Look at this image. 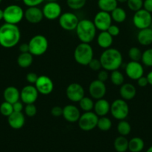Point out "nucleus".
<instances>
[{
    "mask_svg": "<svg viewBox=\"0 0 152 152\" xmlns=\"http://www.w3.org/2000/svg\"><path fill=\"white\" fill-rule=\"evenodd\" d=\"M112 18L110 13L100 10L94 16L93 23L97 30L100 31H107L112 25Z\"/></svg>",
    "mask_w": 152,
    "mask_h": 152,
    "instance_id": "obj_12",
    "label": "nucleus"
},
{
    "mask_svg": "<svg viewBox=\"0 0 152 152\" xmlns=\"http://www.w3.org/2000/svg\"><path fill=\"white\" fill-rule=\"evenodd\" d=\"M142 62L147 67H152V48H148L142 52Z\"/></svg>",
    "mask_w": 152,
    "mask_h": 152,
    "instance_id": "obj_37",
    "label": "nucleus"
},
{
    "mask_svg": "<svg viewBox=\"0 0 152 152\" xmlns=\"http://www.w3.org/2000/svg\"><path fill=\"white\" fill-rule=\"evenodd\" d=\"M117 132L121 136L126 137L131 133V126L127 120H119V123L117 125Z\"/></svg>",
    "mask_w": 152,
    "mask_h": 152,
    "instance_id": "obj_32",
    "label": "nucleus"
},
{
    "mask_svg": "<svg viewBox=\"0 0 152 152\" xmlns=\"http://www.w3.org/2000/svg\"><path fill=\"white\" fill-rule=\"evenodd\" d=\"M42 10L44 18L48 20H55L62 14V7L58 1L46 2Z\"/></svg>",
    "mask_w": 152,
    "mask_h": 152,
    "instance_id": "obj_13",
    "label": "nucleus"
},
{
    "mask_svg": "<svg viewBox=\"0 0 152 152\" xmlns=\"http://www.w3.org/2000/svg\"><path fill=\"white\" fill-rule=\"evenodd\" d=\"M112 20L116 23H122L127 19V13L125 9L120 7H116L113 11L110 13Z\"/></svg>",
    "mask_w": 152,
    "mask_h": 152,
    "instance_id": "obj_29",
    "label": "nucleus"
},
{
    "mask_svg": "<svg viewBox=\"0 0 152 152\" xmlns=\"http://www.w3.org/2000/svg\"><path fill=\"white\" fill-rule=\"evenodd\" d=\"M66 95L71 102H78L85 96L84 88L79 83H70L66 89Z\"/></svg>",
    "mask_w": 152,
    "mask_h": 152,
    "instance_id": "obj_11",
    "label": "nucleus"
},
{
    "mask_svg": "<svg viewBox=\"0 0 152 152\" xmlns=\"http://www.w3.org/2000/svg\"><path fill=\"white\" fill-rule=\"evenodd\" d=\"M119 94L121 98L125 101H129L134 99L137 94V88L131 83H124L120 86Z\"/></svg>",
    "mask_w": 152,
    "mask_h": 152,
    "instance_id": "obj_21",
    "label": "nucleus"
},
{
    "mask_svg": "<svg viewBox=\"0 0 152 152\" xmlns=\"http://www.w3.org/2000/svg\"><path fill=\"white\" fill-rule=\"evenodd\" d=\"M46 0H22L25 5L27 7H36L41 4Z\"/></svg>",
    "mask_w": 152,
    "mask_h": 152,
    "instance_id": "obj_45",
    "label": "nucleus"
},
{
    "mask_svg": "<svg viewBox=\"0 0 152 152\" xmlns=\"http://www.w3.org/2000/svg\"><path fill=\"white\" fill-rule=\"evenodd\" d=\"M146 152H152V145H151V146L149 147L148 148V150L146 151Z\"/></svg>",
    "mask_w": 152,
    "mask_h": 152,
    "instance_id": "obj_54",
    "label": "nucleus"
},
{
    "mask_svg": "<svg viewBox=\"0 0 152 152\" xmlns=\"http://www.w3.org/2000/svg\"><path fill=\"white\" fill-rule=\"evenodd\" d=\"M89 93L91 97L96 100L104 98L107 94V86L105 83L98 80L92 81L89 86Z\"/></svg>",
    "mask_w": 152,
    "mask_h": 152,
    "instance_id": "obj_17",
    "label": "nucleus"
},
{
    "mask_svg": "<svg viewBox=\"0 0 152 152\" xmlns=\"http://www.w3.org/2000/svg\"><path fill=\"white\" fill-rule=\"evenodd\" d=\"M24 18L28 22L31 24H38L43 19V10L38 6L28 7L24 11Z\"/></svg>",
    "mask_w": 152,
    "mask_h": 152,
    "instance_id": "obj_18",
    "label": "nucleus"
},
{
    "mask_svg": "<svg viewBox=\"0 0 152 152\" xmlns=\"http://www.w3.org/2000/svg\"><path fill=\"white\" fill-rule=\"evenodd\" d=\"M98 117L94 111H86L80 114L77 121L79 128L84 132H89L97 127Z\"/></svg>",
    "mask_w": 152,
    "mask_h": 152,
    "instance_id": "obj_8",
    "label": "nucleus"
},
{
    "mask_svg": "<svg viewBox=\"0 0 152 152\" xmlns=\"http://www.w3.org/2000/svg\"><path fill=\"white\" fill-rule=\"evenodd\" d=\"M7 123L10 128L15 130L22 129L25 123V117L22 112L13 111L9 117H7Z\"/></svg>",
    "mask_w": 152,
    "mask_h": 152,
    "instance_id": "obj_20",
    "label": "nucleus"
},
{
    "mask_svg": "<svg viewBox=\"0 0 152 152\" xmlns=\"http://www.w3.org/2000/svg\"><path fill=\"white\" fill-rule=\"evenodd\" d=\"M4 101L13 104L20 99V91L14 86H8L3 93Z\"/></svg>",
    "mask_w": 152,
    "mask_h": 152,
    "instance_id": "obj_23",
    "label": "nucleus"
},
{
    "mask_svg": "<svg viewBox=\"0 0 152 152\" xmlns=\"http://www.w3.org/2000/svg\"><path fill=\"white\" fill-rule=\"evenodd\" d=\"M24 111L27 117H33L37 114V108L36 105L34 104H27L24 108Z\"/></svg>",
    "mask_w": 152,
    "mask_h": 152,
    "instance_id": "obj_40",
    "label": "nucleus"
},
{
    "mask_svg": "<svg viewBox=\"0 0 152 152\" xmlns=\"http://www.w3.org/2000/svg\"><path fill=\"white\" fill-rule=\"evenodd\" d=\"M39 92L34 85H27L20 91V99L24 104H34L37 100Z\"/></svg>",
    "mask_w": 152,
    "mask_h": 152,
    "instance_id": "obj_14",
    "label": "nucleus"
},
{
    "mask_svg": "<svg viewBox=\"0 0 152 152\" xmlns=\"http://www.w3.org/2000/svg\"><path fill=\"white\" fill-rule=\"evenodd\" d=\"M78 103L80 110H82L84 112H86V111H91L93 110L95 102H94L92 98L84 96L79 101Z\"/></svg>",
    "mask_w": 152,
    "mask_h": 152,
    "instance_id": "obj_31",
    "label": "nucleus"
},
{
    "mask_svg": "<svg viewBox=\"0 0 152 152\" xmlns=\"http://www.w3.org/2000/svg\"><path fill=\"white\" fill-rule=\"evenodd\" d=\"M59 25L62 29L67 31H75L79 22V19L76 14L72 12H65L58 18Z\"/></svg>",
    "mask_w": 152,
    "mask_h": 152,
    "instance_id": "obj_10",
    "label": "nucleus"
},
{
    "mask_svg": "<svg viewBox=\"0 0 152 152\" xmlns=\"http://www.w3.org/2000/svg\"><path fill=\"white\" fill-rule=\"evenodd\" d=\"M96 42L100 48L103 49H107L111 48L113 42V37L107 31H101L97 36Z\"/></svg>",
    "mask_w": 152,
    "mask_h": 152,
    "instance_id": "obj_25",
    "label": "nucleus"
},
{
    "mask_svg": "<svg viewBox=\"0 0 152 152\" xmlns=\"http://www.w3.org/2000/svg\"><path fill=\"white\" fill-rule=\"evenodd\" d=\"M132 21L134 26L139 30L150 28L152 24L151 13L142 8L134 12Z\"/></svg>",
    "mask_w": 152,
    "mask_h": 152,
    "instance_id": "obj_9",
    "label": "nucleus"
},
{
    "mask_svg": "<svg viewBox=\"0 0 152 152\" xmlns=\"http://www.w3.org/2000/svg\"><path fill=\"white\" fill-rule=\"evenodd\" d=\"M137 41L143 46H148L152 44V28H147L139 30L137 34Z\"/></svg>",
    "mask_w": 152,
    "mask_h": 152,
    "instance_id": "obj_24",
    "label": "nucleus"
},
{
    "mask_svg": "<svg viewBox=\"0 0 152 152\" xmlns=\"http://www.w3.org/2000/svg\"><path fill=\"white\" fill-rule=\"evenodd\" d=\"M3 16H4V12H3V10L0 8V21L3 19Z\"/></svg>",
    "mask_w": 152,
    "mask_h": 152,
    "instance_id": "obj_52",
    "label": "nucleus"
},
{
    "mask_svg": "<svg viewBox=\"0 0 152 152\" xmlns=\"http://www.w3.org/2000/svg\"><path fill=\"white\" fill-rule=\"evenodd\" d=\"M93 110L98 117H104L110 112V103L104 98L97 99L96 102L94 103Z\"/></svg>",
    "mask_w": 152,
    "mask_h": 152,
    "instance_id": "obj_22",
    "label": "nucleus"
},
{
    "mask_svg": "<svg viewBox=\"0 0 152 152\" xmlns=\"http://www.w3.org/2000/svg\"><path fill=\"white\" fill-rule=\"evenodd\" d=\"M47 2H52V1H54V2H55V1H58V0H46Z\"/></svg>",
    "mask_w": 152,
    "mask_h": 152,
    "instance_id": "obj_55",
    "label": "nucleus"
},
{
    "mask_svg": "<svg viewBox=\"0 0 152 152\" xmlns=\"http://www.w3.org/2000/svg\"><path fill=\"white\" fill-rule=\"evenodd\" d=\"M96 28L93 22L89 19H81L79 20L76 27V35L80 42L90 43L96 36Z\"/></svg>",
    "mask_w": 152,
    "mask_h": 152,
    "instance_id": "obj_3",
    "label": "nucleus"
},
{
    "mask_svg": "<svg viewBox=\"0 0 152 152\" xmlns=\"http://www.w3.org/2000/svg\"><path fill=\"white\" fill-rule=\"evenodd\" d=\"M109 77H110V74H108V71H106V70L103 69L102 68V70L101 69L99 71H98L97 80L105 83V82L108 80Z\"/></svg>",
    "mask_w": 152,
    "mask_h": 152,
    "instance_id": "obj_42",
    "label": "nucleus"
},
{
    "mask_svg": "<svg viewBox=\"0 0 152 152\" xmlns=\"http://www.w3.org/2000/svg\"><path fill=\"white\" fill-rule=\"evenodd\" d=\"M113 145L117 152H125L128 150V140L125 137L120 135L115 139Z\"/></svg>",
    "mask_w": 152,
    "mask_h": 152,
    "instance_id": "obj_30",
    "label": "nucleus"
},
{
    "mask_svg": "<svg viewBox=\"0 0 152 152\" xmlns=\"http://www.w3.org/2000/svg\"><path fill=\"white\" fill-rule=\"evenodd\" d=\"M146 77H147V79H148V84L151 85V86H152V71H151L150 72L147 74Z\"/></svg>",
    "mask_w": 152,
    "mask_h": 152,
    "instance_id": "obj_51",
    "label": "nucleus"
},
{
    "mask_svg": "<svg viewBox=\"0 0 152 152\" xmlns=\"http://www.w3.org/2000/svg\"><path fill=\"white\" fill-rule=\"evenodd\" d=\"M100 10L111 13L116 7H118L117 0H98L97 1Z\"/></svg>",
    "mask_w": 152,
    "mask_h": 152,
    "instance_id": "obj_28",
    "label": "nucleus"
},
{
    "mask_svg": "<svg viewBox=\"0 0 152 152\" xmlns=\"http://www.w3.org/2000/svg\"><path fill=\"white\" fill-rule=\"evenodd\" d=\"M1 1H2V0H0V3H1Z\"/></svg>",
    "mask_w": 152,
    "mask_h": 152,
    "instance_id": "obj_57",
    "label": "nucleus"
},
{
    "mask_svg": "<svg viewBox=\"0 0 152 152\" xmlns=\"http://www.w3.org/2000/svg\"><path fill=\"white\" fill-rule=\"evenodd\" d=\"M137 81V85L141 88L146 87V86L148 85V82L147 77H144V76H142V77H141L140 78H139Z\"/></svg>",
    "mask_w": 152,
    "mask_h": 152,
    "instance_id": "obj_48",
    "label": "nucleus"
},
{
    "mask_svg": "<svg viewBox=\"0 0 152 152\" xmlns=\"http://www.w3.org/2000/svg\"><path fill=\"white\" fill-rule=\"evenodd\" d=\"M33 61H34V56L30 52L20 53L16 59L18 65L22 68H27L31 66L33 63Z\"/></svg>",
    "mask_w": 152,
    "mask_h": 152,
    "instance_id": "obj_26",
    "label": "nucleus"
},
{
    "mask_svg": "<svg viewBox=\"0 0 152 152\" xmlns=\"http://www.w3.org/2000/svg\"><path fill=\"white\" fill-rule=\"evenodd\" d=\"M26 81L29 83L30 85H34L37 82V79H38V76L36 73L34 72H29L26 74Z\"/></svg>",
    "mask_w": 152,
    "mask_h": 152,
    "instance_id": "obj_44",
    "label": "nucleus"
},
{
    "mask_svg": "<svg viewBox=\"0 0 152 152\" xmlns=\"http://www.w3.org/2000/svg\"><path fill=\"white\" fill-rule=\"evenodd\" d=\"M128 0H117L118 3H126Z\"/></svg>",
    "mask_w": 152,
    "mask_h": 152,
    "instance_id": "obj_53",
    "label": "nucleus"
},
{
    "mask_svg": "<svg viewBox=\"0 0 152 152\" xmlns=\"http://www.w3.org/2000/svg\"><path fill=\"white\" fill-rule=\"evenodd\" d=\"M107 31L112 36V37H115L119 35V34H120V28H119V27L117 26L116 25H113V24H112V25L109 27V28L107 29Z\"/></svg>",
    "mask_w": 152,
    "mask_h": 152,
    "instance_id": "obj_43",
    "label": "nucleus"
},
{
    "mask_svg": "<svg viewBox=\"0 0 152 152\" xmlns=\"http://www.w3.org/2000/svg\"><path fill=\"white\" fill-rule=\"evenodd\" d=\"M112 127V121L109 117L104 116V117H98L97 128L100 131L102 132H107Z\"/></svg>",
    "mask_w": 152,
    "mask_h": 152,
    "instance_id": "obj_34",
    "label": "nucleus"
},
{
    "mask_svg": "<svg viewBox=\"0 0 152 152\" xmlns=\"http://www.w3.org/2000/svg\"><path fill=\"white\" fill-rule=\"evenodd\" d=\"M143 0H128L127 6L132 11L136 12L143 8Z\"/></svg>",
    "mask_w": 152,
    "mask_h": 152,
    "instance_id": "obj_39",
    "label": "nucleus"
},
{
    "mask_svg": "<svg viewBox=\"0 0 152 152\" xmlns=\"http://www.w3.org/2000/svg\"><path fill=\"white\" fill-rule=\"evenodd\" d=\"M29 52L35 56H42L49 48V41L45 36L37 34L28 42Z\"/></svg>",
    "mask_w": 152,
    "mask_h": 152,
    "instance_id": "obj_5",
    "label": "nucleus"
},
{
    "mask_svg": "<svg viewBox=\"0 0 152 152\" xmlns=\"http://www.w3.org/2000/svg\"><path fill=\"white\" fill-rule=\"evenodd\" d=\"M39 94L42 95H49L54 90V83L52 79L46 75L38 77L37 82L34 84Z\"/></svg>",
    "mask_w": 152,
    "mask_h": 152,
    "instance_id": "obj_15",
    "label": "nucleus"
},
{
    "mask_svg": "<svg viewBox=\"0 0 152 152\" xmlns=\"http://www.w3.org/2000/svg\"><path fill=\"white\" fill-rule=\"evenodd\" d=\"M80 109L77 106L74 105H66L63 108V115L64 120L67 122L71 123H76L78 121L79 118L80 117Z\"/></svg>",
    "mask_w": 152,
    "mask_h": 152,
    "instance_id": "obj_19",
    "label": "nucleus"
},
{
    "mask_svg": "<svg viewBox=\"0 0 152 152\" xmlns=\"http://www.w3.org/2000/svg\"><path fill=\"white\" fill-rule=\"evenodd\" d=\"M145 147V142L142 138L135 137L128 140V150L131 152H141Z\"/></svg>",
    "mask_w": 152,
    "mask_h": 152,
    "instance_id": "obj_27",
    "label": "nucleus"
},
{
    "mask_svg": "<svg viewBox=\"0 0 152 152\" xmlns=\"http://www.w3.org/2000/svg\"><path fill=\"white\" fill-rule=\"evenodd\" d=\"M88 66H89V68L93 71H99L102 68L100 60L98 59H95V58H93V59L89 62Z\"/></svg>",
    "mask_w": 152,
    "mask_h": 152,
    "instance_id": "obj_41",
    "label": "nucleus"
},
{
    "mask_svg": "<svg viewBox=\"0 0 152 152\" xmlns=\"http://www.w3.org/2000/svg\"><path fill=\"white\" fill-rule=\"evenodd\" d=\"M19 50L20 51V53H27V52H29L28 43H22L19 46Z\"/></svg>",
    "mask_w": 152,
    "mask_h": 152,
    "instance_id": "obj_50",
    "label": "nucleus"
},
{
    "mask_svg": "<svg viewBox=\"0 0 152 152\" xmlns=\"http://www.w3.org/2000/svg\"><path fill=\"white\" fill-rule=\"evenodd\" d=\"M143 8L152 13V0H145L143 1Z\"/></svg>",
    "mask_w": 152,
    "mask_h": 152,
    "instance_id": "obj_49",
    "label": "nucleus"
},
{
    "mask_svg": "<svg viewBox=\"0 0 152 152\" xmlns=\"http://www.w3.org/2000/svg\"><path fill=\"white\" fill-rule=\"evenodd\" d=\"M14 1H22V0H14Z\"/></svg>",
    "mask_w": 152,
    "mask_h": 152,
    "instance_id": "obj_56",
    "label": "nucleus"
},
{
    "mask_svg": "<svg viewBox=\"0 0 152 152\" xmlns=\"http://www.w3.org/2000/svg\"><path fill=\"white\" fill-rule=\"evenodd\" d=\"M13 112V104L8 102H3L0 105V113L4 117H9Z\"/></svg>",
    "mask_w": 152,
    "mask_h": 152,
    "instance_id": "obj_38",
    "label": "nucleus"
},
{
    "mask_svg": "<svg viewBox=\"0 0 152 152\" xmlns=\"http://www.w3.org/2000/svg\"><path fill=\"white\" fill-rule=\"evenodd\" d=\"M99 60L103 69L107 71H113L120 68L122 65L123 58L122 53L118 49L109 48L104 49L101 53Z\"/></svg>",
    "mask_w": 152,
    "mask_h": 152,
    "instance_id": "obj_2",
    "label": "nucleus"
},
{
    "mask_svg": "<svg viewBox=\"0 0 152 152\" xmlns=\"http://www.w3.org/2000/svg\"><path fill=\"white\" fill-rule=\"evenodd\" d=\"M129 111L127 101L123 99H115L110 104V114L113 118L117 120H125L129 114Z\"/></svg>",
    "mask_w": 152,
    "mask_h": 152,
    "instance_id": "obj_7",
    "label": "nucleus"
},
{
    "mask_svg": "<svg viewBox=\"0 0 152 152\" xmlns=\"http://www.w3.org/2000/svg\"><path fill=\"white\" fill-rule=\"evenodd\" d=\"M3 19L6 23L17 25L24 18V10L17 4H10L3 10Z\"/></svg>",
    "mask_w": 152,
    "mask_h": 152,
    "instance_id": "obj_6",
    "label": "nucleus"
},
{
    "mask_svg": "<svg viewBox=\"0 0 152 152\" xmlns=\"http://www.w3.org/2000/svg\"><path fill=\"white\" fill-rule=\"evenodd\" d=\"M110 79L111 83L116 86H121L122 84H124V82H125L123 74L120 71H119V69L111 71L110 74Z\"/></svg>",
    "mask_w": 152,
    "mask_h": 152,
    "instance_id": "obj_33",
    "label": "nucleus"
},
{
    "mask_svg": "<svg viewBox=\"0 0 152 152\" xmlns=\"http://www.w3.org/2000/svg\"><path fill=\"white\" fill-rule=\"evenodd\" d=\"M128 57L130 58L131 61H137V62H139L141 61L142 55V52L141 51L139 48L137 47H131V48L128 50Z\"/></svg>",
    "mask_w": 152,
    "mask_h": 152,
    "instance_id": "obj_35",
    "label": "nucleus"
},
{
    "mask_svg": "<svg viewBox=\"0 0 152 152\" xmlns=\"http://www.w3.org/2000/svg\"><path fill=\"white\" fill-rule=\"evenodd\" d=\"M125 74L131 80H137L144 75L143 65L140 62L131 60L125 65Z\"/></svg>",
    "mask_w": 152,
    "mask_h": 152,
    "instance_id": "obj_16",
    "label": "nucleus"
},
{
    "mask_svg": "<svg viewBox=\"0 0 152 152\" xmlns=\"http://www.w3.org/2000/svg\"><path fill=\"white\" fill-rule=\"evenodd\" d=\"M21 32L17 25L4 23L0 27V45L4 48H12L19 42Z\"/></svg>",
    "mask_w": 152,
    "mask_h": 152,
    "instance_id": "obj_1",
    "label": "nucleus"
},
{
    "mask_svg": "<svg viewBox=\"0 0 152 152\" xmlns=\"http://www.w3.org/2000/svg\"><path fill=\"white\" fill-rule=\"evenodd\" d=\"M86 3V0H66V4L70 9L74 10L83 8Z\"/></svg>",
    "mask_w": 152,
    "mask_h": 152,
    "instance_id": "obj_36",
    "label": "nucleus"
},
{
    "mask_svg": "<svg viewBox=\"0 0 152 152\" xmlns=\"http://www.w3.org/2000/svg\"><path fill=\"white\" fill-rule=\"evenodd\" d=\"M51 114L55 117H59L63 115V108L58 106H54L53 108L51 109Z\"/></svg>",
    "mask_w": 152,
    "mask_h": 152,
    "instance_id": "obj_46",
    "label": "nucleus"
},
{
    "mask_svg": "<svg viewBox=\"0 0 152 152\" xmlns=\"http://www.w3.org/2000/svg\"><path fill=\"white\" fill-rule=\"evenodd\" d=\"M23 102H20V101H17L15 103L13 104V111H16V112H22V110L24 109Z\"/></svg>",
    "mask_w": 152,
    "mask_h": 152,
    "instance_id": "obj_47",
    "label": "nucleus"
},
{
    "mask_svg": "<svg viewBox=\"0 0 152 152\" xmlns=\"http://www.w3.org/2000/svg\"><path fill=\"white\" fill-rule=\"evenodd\" d=\"M93 49L89 43L80 42L75 48L73 56L77 64L87 66L89 62L93 59Z\"/></svg>",
    "mask_w": 152,
    "mask_h": 152,
    "instance_id": "obj_4",
    "label": "nucleus"
}]
</instances>
